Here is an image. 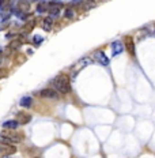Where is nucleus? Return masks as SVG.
I'll return each mask as SVG.
<instances>
[{"label":"nucleus","instance_id":"f257e3e1","mask_svg":"<svg viewBox=\"0 0 155 158\" xmlns=\"http://www.w3.org/2000/svg\"><path fill=\"white\" fill-rule=\"evenodd\" d=\"M53 87L54 90L60 93V94H68L71 91V83L67 75H59L53 79Z\"/></svg>","mask_w":155,"mask_h":158},{"label":"nucleus","instance_id":"f03ea898","mask_svg":"<svg viewBox=\"0 0 155 158\" xmlns=\"http://www.w3.org/2000/svg\"><path fill=\"white\" fill-rule=\"evenodd\" d=\"M124 48L128 50V53L132 57H136V48H135V40L132 36H127L124 38Z\"/></svg>","mask_w":155,"mask_h":158},{"label":"nucleus","instance_id":"7ed1b4c3","mask_svg":"<svg viewBox=\"0 0 155 158\" xmlns=\"http://www.w3.org/2000/svg\"><path fill=\"white\" fill-rule=\"evenodd\" d=\"M94 60L97 61V63L102 64V66H109V63H110V60H109V57H107L106 55H105V52L103 50H97L95 53H94Z\"/></svg>","mask_w":155,"mask_h":158},{"label":"nucleus","instance_id":"20e7f679","mask_svg":"<svg viewBox=\"0 0 155 158\" xmlns=\"http://www.w3.org/2000/svg\"><path fill=\"white\" fill-rule=\"evenodd\" d=\"M40 97L46 99H59V93L54 89H42L40 91Z\"/></svg>","mask_w":155,"mask_h":158},{"label":"nucleus","instance_id":"39448f33","mask_svg":"<svg viewBox=\"0 0 155 158\" xmlns=\"http://www.w3.org/2000/svg\"><path fill=\"white\" fill-rule=\"evenodd\" d=\"M110 46H112V56H113V57L121 55V53H123V50H124V44H123L120 40L113 41Z\"/></svg>","mask_w":155,"mask_h":158},{"label":"nucleus","instance_id":"423d86ee","mask_svg":"<svg viewBox=\"0 0 155 158\" xmlns=\"http://www.w3.org/2000/svg\"><path fill=\"white\" fill-rule=\"evenodd\" d=\"M1 135L7 136L8 139L12 140L14 143H18V142H21V140H22V136L18 135L17 132H12V131H3V132H1Z\"/></svg>","mask_w":155,"mask_h":158},{"label":"nucleus","instance_id":"0eeeda50","mask_svg":"<svg viewBox=\"0 0 155 158\" xmlns=\"http://www.w3.org/2000/svg\"><path fill=\"white\" fill-rule=\"evenodd\" d=\"M17 120H18L19 124H27V123L31 121V116L25 112H19L18 115H17Z\"/></svg>","mask_w":155,"mask_h":158},{"label":"nucleus","instance_id":"6e6552de","mask_svg":"<svg viewBox=\"0 0 155 158\" xmlns=\"http://www.w3.org/2000/svg\"><path fill=\"white\" fill-rule=\"evenodd\" d=\"M19 127V123L18 120H7V121L3 123V128H6V130H17Z\"/></svg>","mask_w":155,"mask_h":158},{"label":"nucleus","instance_id":"1a4fd4ad","mask_svg":"<svg viewBox=\"0 0 155 158\" xmlns=\"http://www.w3.org/2000/svg\"><path fill=\"white\" fill-rule=\"evenodd\" d=\"M52 27H53V19L50 18V17L44 18V21H42V29H44L45 32H50Z\"/></svg>","mask_w":155,"mask_h":158},{"label":"nucleus","instance_id":"9d476101","mask_svg":"<svg viewBox=\"0 0 155 158\" xmlns=\"http://www.w3.org/2000/svg\"><path fill=\"white\" fill-rule=\"evenodd\" d=\"M30 8V3L27 1V0H21L18 3V10L21 12H27Z\"/></svg>","mask_w":155,"mask_h":158},{"label":"nucleus","instance_id":"9b49d317","mask_svg":"<svg viewBox=\"0 0 155 158\" xmlns=\"http://www.w3.org/2000/svg\"><path fill=\"white\" fill-rule=\"evenodd\" d=\"M31 104H33V98L31 97H22L21 101H19V105L23 106V108H30Z\"/></svg>","mask_w":155,"mask_h":158},{"label":"nucleus","instance_id":"f8f14e48","mask_svg":"<svg viewBox=\"0 0 155 158\" xmlns=\"http://www.w3.org/2000/svg\"><path fill=\"white\" fill-rule=\"evenodd\" d=\"M49 17L52 19H56L60 17V7H53V8H49Z\"/></svg>","mask_w":155,"mask_h":158},{"label":"nucleus","instance_id":"ddd939ff","mask_svg":"<svg viewBox=\"0 0 155 158\" xmlns=\"http://www.w3.org/2000/svg\"><path fill=\"white\" fill-rule=\"evenodd\" d=\"M0 145H6V146H11V145H15L12 140L11 139H8L7 136H4V135H1L0 134Z\"/></svg>","mask_w":155,"mask_h":158},{"label":"nucleus","instance_id":"4468645a","mask_svg":"<svg viewBox=\"0 0 155 158\" xmlns=\"http://www.w3.org/2000/svg\"><path fill=\"white\" fill-rule=\"evenodd\" d=\"M74 17H75V11L72 8H65V11H64V18L72 19Z\"/></svg>","mask_w":155,"mask_h":158},{"label":"nucleus","instance_id":"2eb2a0df","mask_svg":"<svg viewBox=\"0 0 155 158\" xmlns=\"http://www.w3.org/2000/svg\"><path fill=\"white\" fill-rule=\"evenodd\" d=\"M21 45H22V41L21 40H12L10 42V48H11V49H17V48H19Z\"/></svg>","mask_w":155,"mask_h":158},{"label":"nucleus","instance_id":"dca6fc26","mask_svg":"<svg viewBox=\"0 0 155 158\" xmlns=\"http://www.w3.org/2000/svg\"><path fill=\"white\" fill-rule=\"evenodd\" d=\"M46 10H48V6H46V4H38V6H37V12H38V14L45 12Z\"/></svg>","mask_w":155,"mask_h":158},{"label":"nucleus","instance_id":"f3484780","mask_svg":"<svg viewBox=\"0 0 155 158\" xmlns=\"http://www.w3.org/2000/svg\"><path fill=\"white\" fill-rule=\"evenodd\" d=\"M63 6V3L61 1H57V0H53V1H50V3H49V8H53V7H61Z\"/></svg>","mask_w":155,"mask_h":158},{"label":"nucleus","instance_id":"a211bd4d","mask_svg":"<svg viewBox=\"0 0 155 158\" xmlns=\"http://www.w3.org/2000/svg\"><path fill=\"white\" fill-rule=\"evenodd\" d=\"M33 41H34V44H36V45H40L41 42L44 41V38H42V37H40V36H34Z\"/></svg>","mask_w":155,"mask_h":158},{"label":"nucleus","instance_id":"6ab92c4d","mask_svg":"<svg viewBox=\"0 0 155 158\" xmlns=\"http://www.w3.org/2000/svg\"><path fill=\"white\" fill-rule=\"evenodd\" d=\"M7 1H8V0H0V10H3L6 6H7Z\"/></svg>","mask_w":155,"mask_h":158},{"label":"nucleus","instance_id":"aec40b11","mask_svg":"<svg viewBox=\"0 0 155 158\" xmlns=\"http://www.w3.org/2000/svg\"><path fill=\"white\" fill-rule=\"evenodd\" d=\"M80 3H83V0H72V4L74 6H78V4H80Z\"/></svg>","mask_w":155,"mask_h":158},{"label":"nucleus","instance_id":"412c9836","mask_svg":"<svg viewBox=\"0 0 155 158\" xmlns=\"http://www.w3.org/2000/svg\"><path fill=\"white\" fill-rule=\"evenodd\" d=\"M7 74H6V71H3V70H0V78H3V77H6Z\"/></svg>","mask_w":155,"mask_h":158},{"label":"nucleus","instance_id":"4be33fe9","mask_svg":"<svg viewBox=\"0 0 155 158\" xmlns=\"http://www.w3.org/2000/svg\"><path fill=\"white\" fill-rule=\"evenodd\" d=\"M0 158H11V155H10V154H7V155H3V157H0Z\"/></svg>","mask_w":155,"mask_h":158},{"label":"nucleus","instance_id":"5701e85b","mask_svg":"<svg viewBox=\"0 0 155 158\" xmlns=\"http://www.w3.org/2000/svg\"><path fill=\"white\" fill-rule=\"evenodd\" d=\"M1 61H3V57H1V56H0V64H1Z\"/></svg>","mask_w":155,"mask_h":158},{"label":"nucleus","instance_id":"b1692460","mask_svg":"<svg viewBox=\"0 0 155 158\" xmlns=\"http://www.w3.org/2000/svg\"><path fill=\"white\" fill-rule=\"evenodd\" d=\"M30 1H36V0H30Z\"/></svg>","mask_w":155,"mask_h":158}]
</instances>
